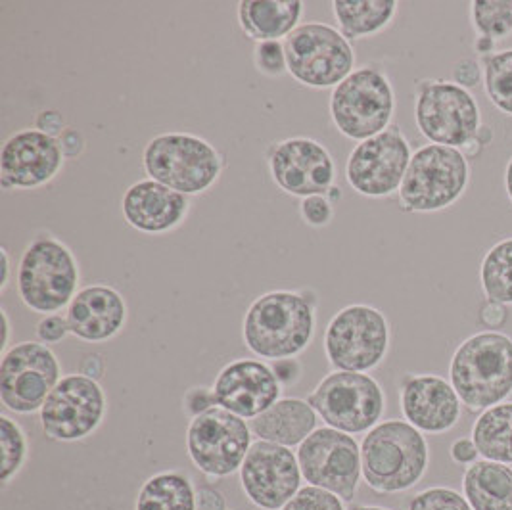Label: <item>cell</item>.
Wrapping results in <instances>:
<instances>
[{
    "label": "cell",
    "instance_id": "6da1fadb",
    "mask_svg": "<svg viewBox=\"0 0 512 510\" xmlns=\"http://www.w3.org/2000/svg\"><path fill=\"white\" fill-rule=\"evenodd\" d=\"M313 290H271L250 303L242 340L263 361L294 359L311 346L317 326Z\"/></svg>",
    "mask_w": 512,
    "mask_h": 510
},
{
    "label": "cell",
    "instance_id": "7a4b0ae2",
    "mask_svg": "<svg viewBox=\"0 0 512 510\" xmlns=\"http://www.w3.org/2000/svg\"><path fill=\"white\" fill-rule=\"evenodd\" d=\"M449 382L461 403L482 413L512 395V338L484 330L459 344L451 357Z\"/></svg>",
    "mask_w": 512,
    "mask_h": 510
},
{
    "label": "cell",
    "instance_id": "3957f363",
    "mask_svg": "<svg viewBox=\"0 0 512 510\" xmlns=\"http://www.w3.org/2000/svg\"><path fill=\"white\" fill-rule=\"evenodd\" d=\"M81 269L70 246L50 232H37L24 248L16 288L27 309L39 315H54L68 309L81 290Z\"/></svg>",
    "mask_w": 512,
    "mask_h": 510
},
{
    "label": "cell",
    "instance_id": "277c9868",
    "mask_svg": "<svg viewBox=\"0 0 512 510\" xmlns=\"http://www.w3.org/2000/svg\"><path fill=\"white\" fill-rule=\"evenodd\" d=\"M142 167L148 179L192 198L206 194L219 183L225 158L200 135L167 131L146 142Z\"/></svg>",
    "mask_w": 512,
    "mask_h": 510
},
{
    "label": "cell",
    "instance_id": "5b68a950",
    "mask_svg": "<svg viewBox=\"0 0 512 510\" xmlns=\"http://www.w3.org/2000/svg\"><path fill=\"white\" fill-rule=\"evenodd\" d=\"M428 461V441L407 420L378 422L361 441L363 478L378 493H401L417 486Z\"/></svg>",
    "mask_w": 512,
    "mask_h": 510
},
{
    "label": "cell",
    "instance_id": "8992f818",
    "mask_svg": "<svg viewBox=\"0 0 512 510\" xmlns=\"http://www.w3.org/2000/svg\"><path fill=\"white\" fill-rule=\"evenodd\" d=\"M396 91L388 73L378 66H361L332 89L328 112L346 139L363 142L390 129L396 116Z\"/></svg>",
    "mask_w": 512,
    "mask_h": 510
},
{
    "label": "cell",
    "instance_id": "52a82bcc",
    "mask_svg": "<svg viewBox=\"0 0 512 510\" xmlns=\"http://www.w3.org/2000/svg\"><path fill=\"white\" fill-rule=\"evenodd\" d=\"M470 185V162L459 148L424 144L413 152L397 192L405 213H438L455 206Z\"/></svg>",
    "mask_w": 512,
    "mask_h": 510
},
{
    "label": "cell",
    "instance_id": "ba28073f",
    "mask_svg": "<svg viewBox=\"0 0 512 510\" xmlns=\"http://www.w3.org/2000/svg\"><path fill=\"white\" fill-rule=\"evenodd\" d=\"M288 75L307 89L338 87L355 71V48L336 25L307 22L284 39Z\"/></svg>",
    "mask_w": 512,
    "mask_h": 510
},
{
    "label": "cell",
    "instance_id": "9c48e42d",
    "mask_svg": "<svg viewBox=\"0 0 512 510\" xmlns=\"http://www.w3.org/2000/svg\"><path fill=\"white\" fill-rule=\"evenodd\" d=\"M415 123L428 144L459 150L484 125L476 96L451 79L417 81Z\"/></svg>",
    "mask_w": 512,
    "mask_h": 510
},
{
    "label": "cell",
    "instance_id": "30bf717a",
    "mask_svg": "<svg viewBox=\"0 0 512 510\" xmlns=\"http://www.w3.org/2000/svg\"><path fill=\"white\" fill-rule=\"evenodd\" d=\"M390 323L373 305L353 303L326 326L325 355L334 371L371 372L390 351Z\"/></svg>",
    "mask_w": 512,
    "mask_h": 510
},
{
    "label": "cell",
    "instance_id": "8fae6325",
    "mask_svg": "<svg viewBox=\"0 0 512 510\" xmlns=\"http://www.w3.org/2000/svg\"><path fill=\"white\" fill-rule=\"evenodd\" d=\"M326 426L350 436L367 434L386 411V394L378 380L367 372L334 371L307 395Z\"/></svg>",
    "mask_w": 512,
    "mask_h": 510
},
{
    "label": "cell",
    "instance_id": "7c38bea8",
    "mask_svg": "<svg viewBox=\"0 0 512 510\" xmlns=\"http://www.w3.org/2000/svg\"><path fill=\"white\" fill-rule=\"evenodd\" d=\"M62 380V365L41 342H20L2 353L0 401L14 415L39 413Z\"/></svg>",
    "mask_w": 512,
    "mask_h": 510
},
{
    "label": "cell",
    "instance_id": "4fadbf2b",
    "mask_svg": "<svg viewBox=\"0 0 512 510\" xmlns=\"http://www.w3.org/2000/svg\"><path fill=\"white\" fill-rule=\"evenodd\" d=\"M108 397L100 382L79 372L66 374L39 411V424L48 440L60 443L87 440L100 428Z\"/></svg>",
    "mask_w": 512,
    "mask_h": 510
},
{
    "label": "cell",
    "instance_id": "5bb4252c",
    "mask_svg": "<svg viewBox=\"0 0 512 510\" xmlns=\"http://www.w3.org/2000/svg\"><path fill=\"white\" fill-rule=\"evenodd\" d=\"M252 443L254 434L248 420L221 407H213L188 422V457L210 478H227L240 472Z\"/></svg>",
    "mask_w": 512,
    "mask_h": 510
},
{
    "label": "cell",
    "instance_id": "9a60e30c",
    "mask_svg": "<svg viewBox=\"0 0 512 510\" xmlns=\"http://www.w3.org/2000/svg\"><path fill=\"white\" fill-rule=\"evenodd\" d=\"M307 486L321 487L351 503L363 476L361 445L330 426L317 428L296 451Z\"/></svg>",
    "mask_w": 512,
    "mask_h": 510
},
{
    "label": "cell",
    "instance_id": "2e32d148",
    "mask_svg": "<svg viewBox=\"0 0 512 510\" xmlns=\"http://www.w3.org/2000/svg\"><path fill=\"white\" fill-rule=\"evenodd\" d=\"M411 158V142L397 125H392L373 139L353 146L346 162V181L359 196L390 198L399 192Z\"/></svg>",
    "mask_w": 512,
    "mask_h": 510
},
{
    "label": "cell",
    "instance_id": "e0dca14e",
    "mask_svg": "<svg viewBox=\"0 0 512 510\" xmlns=\"http://www.w3.org/2000/svg\"><path fill=\"white\" fill-rule=\"evenodd\" d=\"M265 160L273 183L288 196H326L336 186V162L319 140L290 137L273 142Z\"/></svg>",
    "mask_w": 512,
    "mask_h": 510
},
{
    "label": "cell",
    "instance_id": "ac0fdd59",
    "mask_svg": "<svg viewBox=\"0 0 512 510\" xmlns=\"http://www.w3.org/2000/svg\"><path fill=\"white\" fill-rule=\"evenodd\" d=\"M302 468L290 447L257 440L240 466L246 497L265 510H280L302 489Z\"/></svg>",
    "mask_w": 512,
    "mask_h": 510
},
{
    "label": "cell",
    "instance_id": "d6986e66",
    "mask_svg": "<svg viewBox=\"0 0 512 510\" xmlns=\"http://www.w3.org/2000/svg\"><path fill=\"white\" fill-rule=\"evenodd\" d=\"M68 162L60 140L39 129H22L0 148V186L4 190H37L50 185Z\"/></svg>",
    "mask_w": 512,
    "mask_h": 510
},
{
    "label": "cell",
    "instance_id": "ffe728a7",
    "mask_svg": "<svg viewBox=\"0 0 512 510\" xmlns=\"http://www.w3.org/2000/svg\"><path fill=\"white\" fill-rule=\"evenodd\" d=\"M211 388L217 407L227 409L244 420H252L265 413L282 394V386L273 367L259 359L231 361L219 371Z\"/></svg>",
    "mask_w": 512,
    "mask_h": 510
},
{
    "label": "cell",
    "instance_id": "44dd1931",
    "mask_svg": "<svg viewBox=\"0 0 512 510\" xmlns=\"http://www.w3.org/2000/svg\"><path fill=\"white\" fill-rule=\"evenodd\" d=\"M403 418L422 434H445L457 426L463 403L449 380L438 374H407L401 380Z\"/></svg>",
    "mask_w": 512,
    "mask_h": 510
},
{
    "label": "cell",
    "instance_id": "7402d4cb",
    "mask_svg": "<svg viewBox=\"0 0 512 510\" xmlns=\"http://www.w3.org/2000/svg\"><path fill=\"white\" fill-rule=\"evenodd\" d=\"M190 213V198L162 183L142 179L121 196L123 221L142 234L162 236L177 231Z\"/></svg>",
    "mask_w": 512,
    "mask_h": 510
},
{
    "label": "cell",
    "instance_id": "603a6c76",
    "mask_svg": "<svg viewBox=\"0 0 512 510\" xmlns=\"http://www.w3.org/2000/svg\"><path fill=\"white\" fill-rule=\"evenodd\" d=\"M127 317L123 294L102 282L83 286L66 309L71 336L89 344L114 340L127 325Z\"/></svg>",
    "mask_w": 512,
    "mask_h": 510
},
{
    "label": "cell",
    "instance_id": "cb8c5ba5",
    "mask_svg": "<svg viewBox=\"0 0 512 510\" xmlns=\"http://www.w3.org/2000/svg\"><path fill=\"white\" fill-rule=\"evenodd\" d=\"M319 415L300 397H280L259 417L248 420L257 440L277 443L282 447H300L319 426Z\"/></svg>",
    "mask_w": 512,
    "mask_h": 510
},
{
    "label": "cell",
    "instance_id": "d4e9b609",
    "mask_svg": "<svg viewBox=\"0 0 512 510\" xmlns=\"http://www.w3.org/2000/svg\"><path fill=\"white\" fill-rule=\"evenodd\" d=\"M303 6L302 0H242L236 16L250 41H284L302 25Z\"/></svg>",
    "mask_w": 512,
    "mask_h": 510
},
{
    "label": "cell",
    "instance_id": "484cf974",
    "mask_svg": "<svg viewBox=\"0 0 512 510\" xmlns=\"http://www.w3.org/2000/svg\"><path fill=\"white\" fill-rule=\"evenodd\" d=\"M332 16L338 31L348 41L371 39L386 31L396 20V0H334Z\"/></svg>",
    "mask_w": 512,
    "mask_h": 510
},
{
    "label": "cell",
    "instance_id": "4316f807",
    "mask_svg": "<svg viewBox=\"0 0 512 510\" xmlns=\"http://www.w3.org/2000/svg\"><path fill=\"white\" fill-rule=\"evenodd\" d=\"M465 499L472 510H512L511 464L476 461L463 476Z\"/></svg>",
    "mask_w": 512,
    "mask_h": 510
},
{
    "label": "cell",
    "instance_id": "83f0119b",
    "mask_svg": "<svg viewBox=\"0 0 512 510\" xmlns=\"http://www.w3.org/2000/svg\"><path fill=\"white\" fill-rule=\"evenodd\" d=\"M472 441L486 461L512 464V401L482 411L472 426Z\"/></svg>",
    "mask_w": 512,
    "mask_h": 510
},
{
    "label": "cell",
    "instance_id": "f1b7e54d",
    "mask_svg": "<svg viewBox=\"0 0 512 510\" xmlns=\"http://www.w3.org/2000/svg\"><path fill=\"white\" fill-rule=\"evenodd\" d=\"M135 510H198L196 487L181 472L154 474L140 487Z\"/></svg>",
    "mask_w": 512,
    "mask_h": 510
},
{
    "label": "cell",
    "instance_id": "f546056e",
    "mask_svg": "<svg viewBox=\"0 0 512 510\" xmlns=\"http://www.w3.org/2000/svg\"><path fill=\"white\" fill-rule=\"evenodd\" d=\"M480 288L486 300L512 305V236L497 240L482 257Z\"/></svg>",
    "mask_w": 512,
    "mask_h": 510
},
{
    "label": "cell",
    "instance_id": "4dcf8cb0",
    "mask_svg": "<svg viewBox=\"0 0 512 510\" xmlns=\"http://www.w3.org/2000/svg\"><path fill=\"white\" fill-rule=\"evenodd\" d=\"M484 70V93L505 116L512 117V48L497 50L480 58Z\"/></svg>",
    "mask_w": 512,
    "mask_h": 510
},
{
    "label": "cell",
    "instance_id": "1f68e13d",
    "mask_svg": "<svg viewBox=\"0 0 512 510\" xmlns=\"http://www.w3.org/2000/svg\"><path fill=\"white\" fill-rule=\"evenodd\" d=\"M470 24L476 37L495 43L512 35V0H474L470 2Z\"/></svg>",
    "mask_w": 512,
    "mask_h": 510
},
{
    "label": "cell",
    "instance_id": "d6a6232c",
    "mask_svg": "<svg viewBox=\"0 0 512 510\" xmlns=\"http://www.w3.org/2000/svg\"><path fill=\"white\" fill-rule=\"evenodd\" d=\"M0 449H2V484H10L29 457V440L24 428L8 415H0Z\"/></svg>",
    "mask_w": 512,
    "mask_h": 510
},
{
    "label": "cell",
    "instance_id": "836d02e7",
    "mask_svg": "<svg viewBox=\"0 0 512 510\" xmlns=\"http://www.w3.org/2000/svg\"><path fill=\"white\" fill-rule=\"evenodd\" d=\"M409 510H472L465 495L449 487H430L420 491L409 503Z\"/></svg>",
    "mask_w": 512,
    "mask_h": 510
},
{
    "label": "cell",
    "instance_id": "e575fe53",
    "mask_svg": "<svg viewBox=\"0 0 512 510\" xmlns=\"http://www.w3.org/2000/svg\"><path fill=\"white\" fill-rule=\"evenodd\" d=\"M254 66L256 70L277 79L288 73V60H286V50H284V41H263L256 43L254 47Z\"/></svg>",
    "mask_w": 512,
    "mask_h": 510
},
{
    "label": "cell",
    "instance_id": "d590c367",
    "mask_svg": "<svg viewBox=\"0 0 512 510\" xmlns=\"http://www.w3.org/2000/svg\"><path fill=\"white\" fill-rule=\"evenodd\" d=\"M280 510H346L344 501L321 487L305 486Z\"/></svg>",
    "mask_w": 512,
    "mask_h": 510
},
{
    "label": "cell",
    "instance_id": "8d00e7d4",
    "mask_svg": "<svg viewBox=\"0 0 512 510\" xmlns=\"http://www.w3.org/2000/svg\"><path fill=\"white\" fill-rule=\"evenodd\" d=\"M300 215L307 227L323 229L334 219V204L326 196H309L300 200Z\"/></svg>",
    "mask_w": 512,
    "mask_h": 510
},
{
    "label": "cell",
    "instance_id": "74e56055",
    "mask_svg": "<svg viewBox=\"0 0 512 510\" xmlns=\"http://www.w3.org/2000/svg\"><path fill=\"white\" fill-rule=\"evenodd\" d=\"M37 334V342L45 344V346H54L64 342L70 336V325L66 315L54 313V315H45L35 328Z\"/></svg>",
    "mask_w": 512,
    "mask_h": 510
},
{
    "label": "cell",
    "instance_id": "f35d334b",
    "mask_svg": "<svg viewBox=\"0 0 512 510\" xmlns=\"http://www.w3.org/2000/svg\"><path fill=\"white\" fill-rule=\"evenodd\" d=\"M451 81L463 87L466 91H472L482 85L484 81V70L482 62L476 58H461L451 71Z\"/></svg>",
    "mask_w": 512,
    "mask_h": 510
},
{
    "label": "cell",
    "instance_id": "ab89813d",
    "mask_svg": "<svg viewBox=\"0 0 512 510\" xmlns=\"http://www.w3.org/2000/svg\"><path fill=\"white\" fill-rule=\"evenodd\" d=\"M213 407H217V401H215L213 388H208V386L190 388L183 397V411L190 420L208 413Z\"/></svg>",
    "mask_w": 512,
    "mask_h": 510
},
{
    "label": "cell",
    "instance_id": "60d3db41",
    "mask_svg": "<svg viewBox=\"0 0 512 510\" xmlns=\"http://www.w3.org/2000/svg\"><path fill=\"white\" fill-rule=\"evenodd\" d=\"M507 307L509 305H505V303L486 300V302L482 303L480 313H478L480 325L488 328V330H497L499 332V328H503V326L507 325V321H509V309Z\"/></svg>",
    "mask_w": 512,
    "mask_h": 510
},
{
    "label": "cell",
    "instance_id": "b9f144b4",
    "mask_svg": "<svg viewBox=\"0 0 512 510\" xmlns=\"http://www.w3.org/2000/svg\"><path fill=\"white\" fill-rule=\"evenodd\" d=\"M35 129H39L41 133H47L54 139H60L62 133L68 129L66 125V117L62 116V112L58 110H43L35 117Z\"/></svg>",
    "mask_w": 512,
    "mask_h": 510
},
{
    "label": "cell",
    "instance_id": "7bdbcfd3",
    "mask_svg": "<svg viewBox=\"0 0 512 510\" xmlns=\"http://www.w3.org/2000/svg\"><path fill=\"white\" fill-rule=\"evenodd\" d=\"M273 372L279 378L280 386L288 388V386H296L302 378V363L294 357V359H280L273 361Z\"/></svg>",
    "mask_w": 512,
    "mask_h": 510
},
{
    "label": "cell",
    "instance_id": "ee69618b",
    "mask_svg": "<svg viewBox=\"0 0 512 510\" xmlns=\"http://www.w3.org/2000/svg\"><path fill=\"white\" fill-rule=\"evenodd\" d=\"M196 505L198 510H227V499L217 487L204 484L196 487Z\"/></svg>",
    "mask_w": 512,
    "mask_h": 510
},
{
    "label": "cell",
    "instance_id": "f6af8a7d",
    "mask_svg": "<svg viewBox=\"0 0 512 510\" xmlns=\"http://www.w3.org/2000/svg\"><path fill=\"white\" fill-rule=\"evenodd\" d=\"M58 140H60V146H62V152H64L66 160L81 158V154L85 152V146H87L85 135L75 127H68Z\"/></svg>",
    "mask_w": 512,
    "mask_h": 510
},
{
    "label": "cell",
    "instance_id": "bcb514c9",
    "mask_svg": "<svg viewBox=\"0 0 512 510\" xmlns=\"http://www.w3.org/2000/svg\"><path fill=\"white\" fill-rule=\"evenodd\" d=\"M480 453H478V447L476 443L472 441V438H459L457 441H453L451 445V459L457 464H474L478 461Z\"/></svg>",
    "mask_w": 512,
    "mask_h": 510
},
{
    "label": "cell",
    "instance_id": "7dc6e473",
    "mask_svg": "<svg viewBox=\"0 0 512 510\" xmlns=\"http://www.w3.org/2000/svg\"><path fill=\"white\" fill-rule=\"evenodd\" d=\"M79 374L87 376V378H93L96 382H100L106 374V361L100 353H91L87 355L81 365H79Z\"/></svg>",
    "mask_w": 512,
    "mask_h": 510
},
{
    "label": "cell",
    "instance_id": "c3c4849f",
    "mask_svg": "<svg viewBox=\"0 0 512 510\" xmlns=\"http://www.w3.org/2000/svg\"><path fill=\"white\" fill-rule=\"evenodd\" d=\"M0 257H2V279H0V292L4 294L10 286V279H12V261H10V254L8 250L2 246L0 248Z\"/></svg>",
    "mask_w": 512,
    "mask_h": 510
},
{
    "label": "cell",
    "instance_id": "681fc988",
    "mask_svg": "<svg viewBox=\"0 0 512 510\" xmlns=\"http://www.w3.org/2000/svg\"><path fill=\"white\" fill-rule=\"evenodd\" d=\"M486 150V146L478 140V137H474V139L468 140L465 146L461 148V152H463V156H465L468 162H472V160H476L482 152Z\"/></svg>",
    "mask_w": 512,
    "mask_h": 510
},
{
    "label": "cell",
    "instance_id": "f907efd6",
    "mask_svg": "<svg viewBox=\"0 0 512 510\" xmlns=\"http://www.w3.org/2000/svg\"><path fill=\"white\" fill-rule=\"evenodd\" d=\"M0 315H2V328H4V338H2V353H4L10 349V328L12 326H10V317H8L6 309H2Z\"/></svg>",
    "mask_w": 512,
    "mask_h": 510
},
{
    "label": "cell",
    "instance_id": "816d5d0a",
    "mask_svg": "<svg viewBox=\"0 0 512 510\" xmlns=\"http://www.w3.org/2000/svg\"><path fill=\"white\" fill-rule=\"evenodd\" d=\"M476 137H478V140L488 148L489 144L493 142V131L489 129L488 125H482V129L478 131V135H476Z\"/></svg>",
    "mask_w": 512,
    "mask_h": 510
},
{
    "label": "cell",
    "instance_id": "f5cc1de1",
    "mask_svg": "<svg viewBox=\"0 0 512 510\" xmlns=\"http://www.w3.org/2000/svg\"><path fill=\"white\" fill-rule=\"evenodd\" d=\"M505 190H507V196H509L512 204V156L511 160L507 162V167H505Z\"/></svg>",
    "mask_w": 512,
    "mask_h": 510
},
{
    "label": "cell",
    "instance_id": "db71d44e",
    "mask_svg": "<svg viewBox=\"0 0 512 510\" xmlns=\"http://www.w3.org/2000/svg\"><path fill=\"white\" fill-rule=\"evenodd\" d=\"M326 198L336 206V204L342 200V188H340V186H332L330 192L326 194Z\"/></svg>",
    "mask_w": 512,
    "mask_h": 510
},
{
    "label": "cell",
    "instance_id": "11a10c76",
    "mask_svg": "<svg viewBox=\"0 0 512 510\" xmlns=\"http://www.w3.org/2000/svg\"><path fill=\"white\" fill-rule=\"evenodd\" d=\"M351 510H390L384 509V507H353Z\"/></svg>",
    "mask_w": 512,
    "mask_h": 510
}]
</instances>
